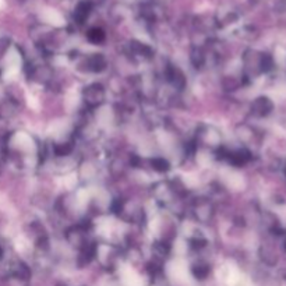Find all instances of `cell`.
Masks as SVG:
<instances>
[{
  "mask_svg": "<svg viewBox=\"0 0 286 286\" xmlns=\"http://www.w3.org/2000/svg\"><path fill=\"white\" fill-rule=\"evenodd\" d=\"M83 100L87 106L91 107V109L100 106L105 102V88H103V86L98 84V83H94L91 86L86 87L83 91Z\"/></svg>",
  "mask_w": 286,
  "mask_h": 286,
  "instance_id": "obj_1",
  "label": "cell"
},
{
  "mask_svg": "<svg viewBox=\"0 0 286 286\" xmlns=\"http://www.w3.org/2000/svg\"><path fill=\"white\" fill-rule=\"evenodd\" d=\"M261 56H263V53H260L257 50H246L243 62L244 72L247 76H257L261 73Z\"/></svg>",
  "mask_w": 286,
  "mask_h": 286,
  "instance_id": "obj_2",
  "label": "cell"
},
{
  "mask_svg": "<svg viewBox=\"0 0 286 286\" xmlns=\"http://www.w3.org/2000/svg\"><path fill=\"white\" fill-rule=\"evenodd\" d=\"M194 216L197 221L202 222V223H207L212 219V215H214V208L211 205V202L204 198H200L194 202L193 207Z\"/></svg>",
  "mask_w": 286,
  "mask_h": 286,
  "instance_id": "obj_3",
  "label": "cell"
},
{
  "mask_svg": "<svg viewBox=\"0 0 286 286\" xmlns=\"http://www.w3.org/2000/svg\"><path fill=\"white\" fill-rule=\"evenodd\" d=\"M274 109V103L268 96H258L251 103V113L258 117H265L271 113Z\"/></svg>",
  "mask_w": 286,
  "mask_h": 286,
  "instance_id": "obj_4",
  "label": "cell"
},
{
  "mask_svg": "<svg viewBox=\"0 0 286 286\" xmlns=\"http://www.w3.org/2000/svg\"><path fill=\"white\" fill-rule=\"evenodd\" d=\"M66 237H67V242L77 249H81L88 242L87 240V230L83 226H74V228L69 229Z\"/></svg>",
  "mask_w": 286,
  "mask_h": 286,
  "instance_id": "obj_5",
  "label": "cell"
},
{
  "mask_svg": "<svg viewBox=\"0 0 286 286\" xmlns=\"http://www.w3.org/2000/svg\"><path fill=\"white\" fill-rule=\"evenodd\" d=\"M91 11H93V3L88 1V0H81V1L77 3V6H76L74 11H73V18H74V21L77 22V24L81 25V24H84L88 20Z\"/></svg>",
  "mask_w": 286,
  "mask_h": 286,
  "instance_id": "obj_6",
  "label": "cell"
},
{
  "mask_svg": "<svg viewBox=\"0 0 286 286\" xmlns=\"http://www.w3.org/2000/svg\"><path fill=\"white\" fill-rule=\"evenodd\" d=\"M98 253V246L93 242H87L81 249H80V256L77 258V263L80 267H86L94 260V257Z\"/></svg>",
  "mask_w": 286,
  "mask_h": 286,
  "instance_id": "obj_7",
  "label": "cell"
},
{
  "mask_svg": "<svg viewBox=\"0 0 286 286\" xmlns=\"http://www.w3.org/2000/svg\"><path fill=\"white\" fill-rule=\"evenodd\" d=\"M226 159H228L230 164L233 166H243L251 159L250 151H247L246 148H240V150L235 151H228V155H226Z\"/></svg>",
  "mask_w": 286,
  "mask_h": 286,
  "instance_id": "obj_8",
  "label": "cell"
},
{
  "mask_svg": "<svg viewBox=\"0 0 286 286\" xmlns=\"http://www.w3.org/2000/svg\"><path fill=\"white\" fill-rule=\"evenodd\" d=\"M166 77H168V81L171 83L172 86L178 88V90H183L186 87V77H185L183 72L178 67L169 66L166 69Z\"/></svg>",
  "mask_w": 286,
  "mask_h": 286,
  "instance_id": "obj_9",
  "label": "cell"
},
{
  "mask_svg": "<svg viewBox=\"0 0 286 286\" xmlns=\"http://www.w3.org/2000/svg\"><path fill=\"white\" fill-rule=\"evenodd\" d=\"M87 70L94 73H100L106 69V59L102 56L100 53H94L86 60Z\"/></svg>",
  "mask_w": 286,
  "mask_h": 286,
  "instance_id": "obj_10",
  "label": "cell"
},
{
  "mask_svg": "<svg viewBox=\"0 0 286 286\" xmlns=\"http://www.w3.org/2000/svg\"><path fill=\"white\" fill-rule=\"evenodd\" d=\"M11 274L13 277H15L17 279H21V281H28L29 277H31V271H29L28 265L24 264L22 261H17L11 267Z\"/></svg>",
  "mask_w": 286,
  "mask_h": 286,
  "instance_id": "obj_11",
  "label": "cell"
},
{
  "mask_svg": "<svg viewBox=\"0 0 286 286\" xmlns=\"http://www.w3.org/2000/svg\"><path fill=\"white\" fill-rule=\"evenodd\" d=\"M205 52L198 48V46H194L191 52H190V60L195 69H201L202 66L205 65Z\"/></svg>",
  "mask_w": 286,
  "mask_h": 286,
  "instance_id": "obj_12",
  "label": "cell"
},
{
  "mask_svg": "<svg viewBox=\"0 0 286 286\" xmlns=\"http://www.w3.org/2000/svg\"><path fill=\"white\" fill-rule=\"evenodd\" d=\"M105 38H106V34H105V31L99 27H93V28L88 29V32H87V39L90 41L94 45H99L105 41Z\"/></svg>",
  "mask_w": 286,
  "mask_h": 286,
  "instance_id": "obj_13",
  "label": "cell"
},
{
  "mask_svg": "<svg viewBox=\"0 0 286 286\" xmlns=\"http://www.w3.org/2000/svg\"><path fill=\"white\" fill-rule=\"evenodd\" d=\"M130 49L133 53H136L137 56L143 57H151L152 56V49L150 46L144 45V43L138 42V41H131L130 42Z\"/></svg>",
  "mask_w": 286,
  "mask_h": 286,
  "instance_id": "obj_14",
  "label": "cell"
},
{
  "mask_svg": "<svg viewBox=\"0 0 286 286\" xmlns=\"http://www.w3.org/2000/svg\"><path fill=\"white\" fill-rule=\"evenodd\" d=\"M209 272H211V267L205 263H197V264H194L191 267V274H193V277L195 279H202L208 278V275H209Z\"/></svg>",
  "mask_w": 286,
  "mask_h": 286,
  "instance_id": "obj_15",
  "label": "cell"
},
{
  "mask_svg": "<svg viewBox=\"0 0 286 286\" xmlns=\"http://www.w3.org/2000/svg\"><path fill=\"white\" fill-rule=\"evenodd\" d=\"M150 165L154 171L159 172V173H165L171 169V164L165 158H152L150 161Z\"/></svg>",
  "mask_w": 286,
  "mask_h": 286,
  "instance_id": "obj_16",
  "label": "cell"
},
{
  "mask_svg": "<svg viewBox=\"0 0 286 286\" xmlns=\"http://www.w3.org/2000/svg\"><path fill=\"white\" fill-rule=\"evenodd\" d=\"M53 152L56 157H67L73 152V145L70 143H59L53 145Z\"/></svg>",
  "mask_w": 286,
  "mask_h": 286,
  "instance_id": "obj_17",
  "label": "cell"
},
{
  "mask_svg": "<svg viewBox=\"0 0 286 286\" xmlns=\"http://www.w3.org/2000/svg\"><path fill=\"white\" fill-rule=\"evenodd\" d=\"M169 251H171V247H169V244L165 243V242H158V243L154 244V253L157 254L158 257H168Z\"/></svg>",
  "mask_w": 286,
  "mask_h": 286,
  "instance_id": "obj_18",
  "label": "cell"
},
{
  "mask_svg": "<svg viewBox=\"0 0 286 286\" xmlns=\"http://www.w3.org/2000/svg\"><path fill=\"white\" fill-rule=\"evenodd\" d=\"M239 81L235 80V77H226V79L223 80V87H225V90H228V91H233V90H236L237 87H239Z\"/></svg>",
  "mask_w": 286,
  "mask_h": 286,
  "instance_id": "obj_19",
  "label": "cell"
},
{
  "mask_svg": "<svg viewBox=\"0 0 286 286\" xmlns=\"http://www.w3.org/2000/svg\"><path fill=\"white\" fill-rule=\"evenodd\" d=\"M8 46H10V39H7V38H0V57L6 53Z\"/></svg>",
  "mask_w": 286,
  "mask_h": 286,
  "instance_id": "obj_20",
  "label": "cell"
},
{
  "mask_svg": "<svg viewBox=\"0 0 286 286\" xmlns=\"http://www.w3.org/2000/svg\"><path fill=\"white\" fill-rule=\"evenodd\" d=\"M277 10H286V0H268Z\"/></svg>",
  "mask_w": 286,
  "mask_h": 286,
  "instance_id": "obj_21",
  "label": "cell"
},
{
  "mask_svg": "<svg viewBox=\"0 0 286 286\" xmlns=\"http://www.w3.org/2000/svg\"><path fill=\"white\" fill-rule=\"evenodd\" d=\"M205 244H207V240L204 239H191V247L194 249H202L205 247Z\"/></svg>",
  "mask_w": 286,
  "mask_h": 286,
  "instance_id": "obj_22",
  "label": "cell"
},
{
  "mask_svg": "<svg viewBox=\"0 0 286 286\" xmlns=\"http://www.w3.org/2000/svg\"><path fill=\"white\" fill-rule=\"evenodd\" d=\"M3 257V249H1V246H0V258Z\"/></svg>",
  "mask_w": 286,
  "mask_h": 286,
  "instance_id": "obj_23",
  "label": "cell"
},
{
  "mask_svg": "<svg viewBox=\"0 0 286 286\" xmlns=\"http://www.w3.org/2000/svg\"><path fill=\"white\" fill-rule=\"evenodd\" d=\"M285 250H286V239H285Z\"/></svg>",
  "mask_w": 286,
  "mask_h": 286,
  "instance_id": "obj_24",
  "label": "cell"
},
{
  "mask_svg": "<svg viewBox=\"0 0 286 286\" xmlns=\"http://www.w3.org/2000/svg\"><path fill=\"white\" fill-rule=\"evenodd\" d=\"M285 175H286V166H285Z\"/></svg>",
  "mask_w": 286,
  "mask_h": 286,
  "instance_id": "obj_25",
  "label": "cell"
}]
</instances>
